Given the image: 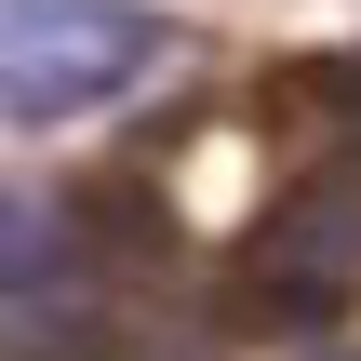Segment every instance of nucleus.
I'll list each match as a JSON object with an SVG mask.
<instances>
[{"label": "nucleus", "mask_w": 361, "mask_h": 361, "mask_svg": "<svg viewBox=\"0 0 361 361\" xmlns=\"http://www.w3.org/2000/svg\"><path fill=\"white\" fill-rule=\"evenodd\" d=\"M161 54H174V13H147V0H0V107H13V134L121 107Z\"/></svg>", "instance_id": "nucleus-1"}]
</instances>
